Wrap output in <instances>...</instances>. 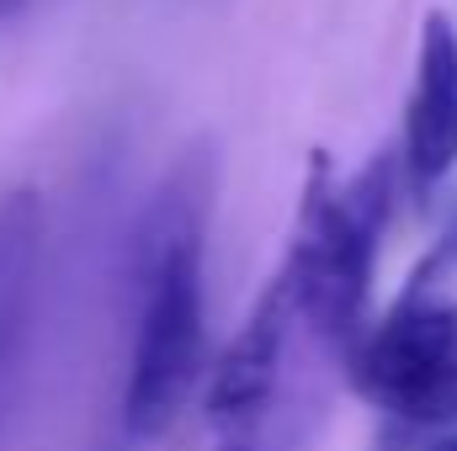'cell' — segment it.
<instances>
[{"label": "cell", "mask_w": 457, "mask_h": 451, "mask_svg": "<svg viewBox=\"0 0 457 451\" xmlns=\"http://www.w3.org/2000/svg\"><path fill=\"white\" fill-rule=\"evenodd\" d=\"M404 165L399 154H378L361 176L341 181L325 154L309 160V181L298 197L287 266L277 271L298 303V319L320 340L351 350L367 330V298L378 276L383 228L394 218Z\"/></svg>", "instance_id": "cell-2"}, {"label": "cell", "mask_w": 457, "mask_h": 451, "mask_svg": "<svg viewBox=\"0 0 457 451\" xmlns=\"http://www.w3.org/2000/svg\"><path fill=\"white\" fill-rule=\"evenodd\" d=\"M345 382L399 425H457V298L420 271L345 350Z\"/></svg>", "instance_id": "cell-3"}, {"label": "cell", "mask_w": 457, "mask_h": 451, "mask_svg": "<svg viewBox=\"0 0 457 451\" xmlns=\"http://www.w3.org/2000/svg\"><path fill=\"white\" fill-rule=\"evenodd\" d=\"M293 319H298V303H293L287 282L271 276V287L255 298L239 335L228 340L224 356L213 361V377H208V420L213 425L245 430L250 420H261V409L277 393V372H282V356H287Z\"/></svg>", "instance_id": "cell-5"}, {"label": "cell", "mask_w": 457, "mask_h": 451, "mask_svg": "<svg viewBox=\"0 0 457 451\" xmlns=\"http://www.w3.org/2000/svg\"><path fill=\"white\" fill-rule=\"evenodd\" d=\"M399 165L410 192H436L457 170V21L431 11L415 48V86L404 107Z\"/></svg>", "instance_id": "cell-4"}, {"label": "cell", "mask_w": 457, "mask_h": 451, "mask_svg": "<svg viewBox=\"0 0 457 451\" xmlns=\"http://www.w3.org/2000/svg\"><path fill=\"white\" fill-rule=\"evenodd\" d=\"M11 11H21V0H0V21H5Z\"/></svg>", "instance_id": "cell-9"}, {"label": "cell", "mask_w": 457, "mask_h": 451, "mask_svg": "<svg viewBox=\"0 0 457 451\" xmlns=\"http://www.w3.org/2000/svg\"><path fill=\"white\" fill-rule=\"evenodd\" d=\"M431 451H457V430H453V436H442V441H436Z\"/></svg>", "instance_id": "cell-8"}, {"label": "cell", "mask_w": 457, "mask_h": 451, "mask_svg": "<svg viewBox=\"0 0 457 451\" xmlns=\"http://www.w3.org/2000/svg\"><path fill=\"white\" fill-rule=\"evenodd\" d=\"M43 197L32 186H16L0 197V404L16 382L32 308H37V271H43Z\"/></svg>", "instance_id": "cell-6"}, {"label": "cell", "mask_w": 457, "mask_h": 451, "mask_svg": "<svg viewBox=\"0 0 457 451\" xmlns=\"http://www.w3.org/2000/svg\"><path fill=\"white\" fill-rule=\"evenodd\" d=\"M208 197L213 176L203 160H181L160 186L138 228L133 260V340L122 420L128 436H165L187 409L203 377L208 298H203V250H208Z\"/></svg>", "instance_id": "cell-1"}, {"label": "cell", "mask_w": 457, "mask_h": 451, "mask_svg": "<svg viewBox=\"0 0 457 451\" xmlns=\"http://www.w3.org/2000/svg\"><path fill=\"white\" fill-rule=\"evenodd\" d=\"M442 260H457V208L447 218V239H442Z\"/></svg>", "instance_id": "cell-7"}, {"label": "cell", "mask_w": 457, "mask_h": 451, "mask_svg": "<svg viewBox=\"0 0 457 451\" xmlns=\"http://www.w3.org/2000/svg\"><path fill=\"white\" fill-rule=\"evenodd\" d=\"M219 451H255L250 441H228V447H219Z\"/></svg>", "instance_id": "cell-10"}]
</instances>
